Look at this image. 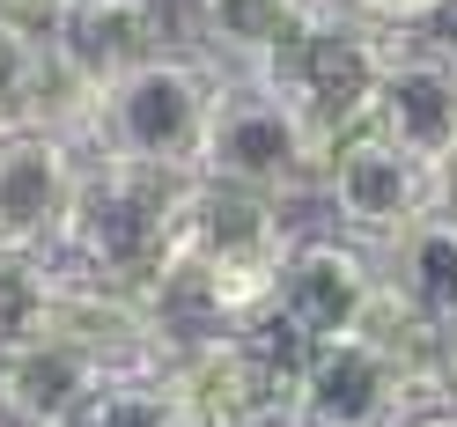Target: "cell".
<instances>
[{"instance_id":"cell-1","label":"cell","mask_w":457,"mask_h":427,"mask_svg":"<svg viewBox=\"0 0 457 427\" xmlns=\"http://www.w3.org/2000/svg\"><path fill=\"white\" fill-rule=\"evenodd\" d=\"M185 207H192V177H178V169L89 162L60 259L81 266V273H96V280H111V288L140 295L170 259H178Z\"/></svg>"},{"instance_id":"cell-2","label":"cell","mask_w":457,"mask_h":427,"mask_svg":"<svg viewBox=\"0 0 457 427\" xmlns=\"http://www.w3.org/2000/svg\"><path fill=\"white\" fill-rule=\"evenodd\" d=\"M221 67L192 60V52H155L148 67L119 74L96 96V126H89V162H140V169H178L199 177L207 155V126L221 103Z\"/></svg>"},{"instance_id":"cell-3","label":"cell","mask_w":457,"mask_h":427,"mask_svg":"<svg viewBox=\"0 0 457 427\" xmlns=\"http://www.w3.org/2000/svg\"><path fill=\"white\" fill-rule=\"evenodd\" d=\"M325 162H332V148L280 89H266L259 74H228L221 81L199 177L251 185V192H273V199H303V192L325 185Z\"/></svg>"},{"instance_id":"cell-4","label":"cell","mask_w":457,"mask_h":427,"mask_svg":"<svg viewBox=\"0 0 457 427\" xmlns=\"http://www.w3.org/2000/svg\"><path fill=\"white\" fill-rule=\"evenodd\" d=\"M295 361L303 354H280V332H228L162 354L155 376L170 383L185 427H295Z\"/></svg>"},{"instance_id":"cell-5","label":"cell","mask_w":457,"mask_h":427,"mask_svg":"<svg viewBox=\"0 0 457 427\" xmlns=\"http://www.w3.org/2000/svg\"><path fill=\"white\" fill-rule=\"evenodd\" d=\"M384 302L377 250L354 236H295V250L273 273V332L295 354L332 347V339H361Z\"/></svg>"},{"instance_id":"cell-6","label":"cell","mask_w":457,"mask_h":427,"mask_svg":"<svg viewBox=\"0 0 457 427\" xmlns=\"http://www.w3.org/2000/svg\"><path fill=\"white\" fill-rule=\"evenodd\" d=\"M318 199L332 207V221L347 229L354 243H391L406 221H420V214H436L443 207V177L428 169L420 155H406V148H391L384 133H347L332 148V162H325V185H318Z\"/></svg>"},{"instance_id":"cell-7","label":"cell","mask_w":457,"mask_h":427,"mask_svg":"<svg viewBox=\"0 0 457 427\" xmlns=\"http://www.w3.org/2000/svg\"><path fill=\"white\" fill-rule=\"evenodd\" d=\"M81 177H89V155L74 140L45 133V126H8L0 133V250L60 259Z\"/></svg>"},{"instance_id":"cell-8","label":"cell","mask_w":457,"mask_h":427,"mask_svg":"<svg viewBox=\"0 0 457 427\" xmlns=\"http://www.w3.org/2000/svg\"><path fill=\"white\" fill-rule=\"evenodd\" d=\"M369 133L420 155L428 169L450 162V148H457V37L406 30L391 45V60L377 74V103H369Z\"/></svg>"},{"instance_id":"cell-9","label":"cell","mask_w":457,"mask_h":427,"mask_svg":"<svg viewBox=\"0 0 457 427\" xmlns=\"http://www.w3.org/2000/svg\"><path fill=\"white\" fill-rule=\"evenodd\" d=\"M185 259L214 266L228 280H266L280 259L295 250V229H288V199L273 192H251V185H221V177H192V207H185Z\"/></svg>"},{"instance_id":"cell-10","label":"cell","mask_w":457,"mask_h":427,"mask_svg":"<svg viewBox=\"0 0 457 427\" xmlns=\"http://www.w3.org/2000/svg\"><path fill=\"white\" fill-rule=\"evenodd\" d=\"M413 420L384 339H332L295 361V427H398Z\"/></svg>"},{"instance_id":"cell-11","label":"cell","mask_w":457,"mask_h":427,"mask_svg":"<svg viewBox=\"0 0 457 427\" xmlns=\"http://www.w3.org/2000/svg\"><path fill=\"white\" fill-rule=\"evenodd\" d=\"M119 383L67 339H37L22 354H0V420L8 427H81V413Z\"/></svg>"},{"instance_id":"cell-12","label":"cell","mask_w":457,"mask_h":427,"mask_svg":"<svg viewBox=\"0 0 457 427\" xmlns=\"http://www.w3.org/2000/svg\"><path fill=\"white\" fill-rule=\"evenodd\" d=\"M377 273H384V295L406 317L457 332V214L450 207L420 214L391 243H377Z\"/></svg>"},{"instance_id":"cell-13","label":"cell","mask_w":457,"mask_h":427,"mask_svg":"<svg viewBox=\"0 0 457 427\" xmlns=\"http://www.w3.org/2000/svg\"><path fill=\"white\" fill-rule=\"evenodd\" d=\"M60 60L74 74H89L96 89H111L119 74L133 67H148L162 45V8L155 0H74V15H67V30H60Z\"/></svg>"},{"instance_id":"cell-14","label":"cell","mask_w":457,"mask_h":427,"mask_svg":"<svg viewBox=\"0 0 457 427\" xmlns=\"http://www.w3.org/2000/svg\"><path fill=\"white\" fill-rule=\"evenodd\" d=\"M332 0H192V30H199V60H214L221 74H251L266 67L288 37H303Z\"/></svg>"},{"instance_id":"cell-15","label":"cell","mask_w":457,"mask_h":427,"mask_svg":"<svg viewBox=\"0 0 457 427\" xmlns=\"http://www.w3.org/2000/svg\"><path fill=\"white\" fill-rule=\"evenodd\" d=\"M52 295H60V259L0 250V354H22L52 332Z\"/></svg>"},{"instance_id":"cell-16","label":"cell","mask_w":457,"mask_h":427,"mask_svg":"<svg viewBox=\"0 0 457 427\" xmlns=\"http://www.w3.org/2000/svg\"><path fill=\"white\" fill-rule=\"evenodd\" d=\"M81 427H185V413H178V398H170V383L155 376H119L89 413H81Z\"/></svg>"},{"instance_id":"cell-17","label":"cell","mask_w":457,"mask_h":427,"mask_svg":"<svg viewBox=\"0 0 457 427\" xmlns=\"http://www.w3.org/2000/svg\"><path fill=\"white\" fill-rule=\"evenodd\" d=\"M45 60H52L45 45H30V37H8V30H0V133H8V126H30V119H37Z\"/></svg>"},{"instance_id":"cell-18","label":"cell","mask_w":457,"mask_h":427,"mask_svg":"<svg viewBox=\"0 0 457 427\" xmlns=\"http://www.w3.org/2000/svg\"><path fill=\"white\" fill-rule=\"evenodd\" d=\"M67 15H74V0H0V30L8 37H30V45H60L67 30Z\"/></svg>"},{"instance_id":"cell-19","label":"cell","mask_w":457,"mask_h":427,"mask_svg":"<svg viewBox=\"0 0 457 427\" xmlns=\"http://www.w3.org/2000/svg\"><path fill=\"white\" fill-rule=\"evenodd\" d=\"M347 15H369V22H398V30H420V22L450 15L457 0H339Z\"/></svg>"},{"instance_id":"cell-20","label":"cell","mask_w":457,"mask_h":427,"mask_svg":"<svg viewBox=\"0 0 457 427\" xmlns=\"http://www.w3.org/2000/svg\"><path fill=\"white\" fill-rule=\"evenodd\" d=\"M436 177H443V207H450V214H457V148H450V162H443V169H436Z\"/></svg>"},{"instance_id":"cell-21","label":"cell","mask_w":457,"mask_h":427,"mask_svg":"<svg viewBox=\"0 0 457 427\" xmlns=\"http://www.w3.org/2000/svg\"><path fill=\"white\" fill-rule=\"evenodd\" d=\"M398 427H457V413H413V420H398Z\"/></svg>"},{"instance_id":"cell-22","label":"cell","mask_w":457,"mask_h":427,"mask_svg":"<svg viewBox=\"0 0 457 427\" xmlns=\"http://www.w3.org/2000/svg\"><path fill=\"white\" fill-rule=\"evenodd\" d=\"M0 427H8V420H0Z\"/></svg>"}]
</instances>
